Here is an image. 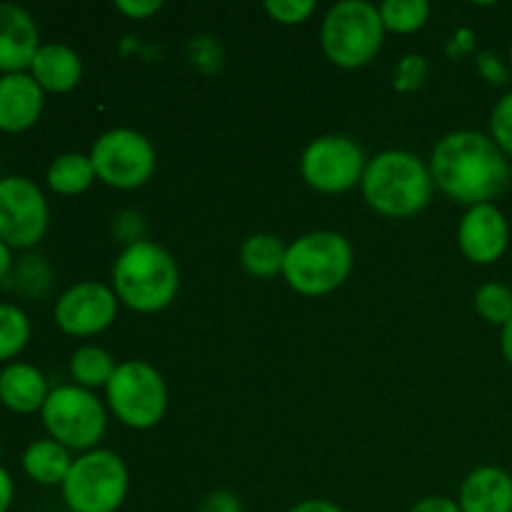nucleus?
<instances>
[{"label":"nucleus","mask_w":512,"mask_h":512,"mask_svg":"<svg viewBox=\"0 0 512 512\" xmlns=\"http://www.w3.org/2000/svg\"><path fill=\"white\" fill-rule=\"evenodd\" d=\"M430 175L448 198L473 208L503 195L510 185L512 170L508 155L490 135L455 130L435 145Z\"/></svg>","instance_id":"obj_1"},{"label":"nucleus","mask_w":512,"mask_h":512,"mask_svg":"<svg viewBox=\"0 0 512 512\" xmlns=\"http://www.w3.org/2000/svg\"><path fill=\"white\" fill-rule=\"evenodd\" d=\"M430 168L408 150H385L368 160L363 173V198L385 218H413L433 198Z\"/></svg>","instance_id":"obj_2"},{"label":"nucleus","mask_w":512,"mask_h":512,"mask_svg":"<svg viewBox=\"0 0 512 512\" xmlns=\"http://www.w3.org/2000/svg\"><path fill=\"white\" fill-rule=\"evenodd\" d=\"M180 270L173 255L150 240H133L113 265V290L135 313H160L175 300Z\"/></svg>","instance_id":"obj_3"},{"label":"nucleus","mask_w":512,"mask_h":512,"mask_svg":"<svg viewBox=\"0 0 512 512\" xmlns=\"http://www.w3.org/2000/svg\"><path fill=\"white\" fill-rule=\"evenodd\" d=\"M353 270V245L333 230H313L288 245L283 278L305 298L338 290Z\"/></svg>","instance_id":"obj_4"},{"label":"nucleus","mask_w":512,"mask_h":512,"mask_svg":"<svg viewBox=\"0 0 512 512\" xmlns=\"http://www.w3.org/2000/svg\"><path fill=\"white\" fill-rule=\"evenodd\" d=\"M385 25L378 5L368 0H343L325 13L320 45L338 68L355 70L368 65L383 48Z\"/></svg>","instance_id":"obj_5"},{"label":"nucleus","mask_w":512,"mask_h":512,"mask_svg":"<svg viewBox=\"0 0 512 512\" xmlns=\"http://www.w3.org/2000/svg\"><path fill=\"white\" fill-rule=\"evenodd\" d=\"M130 473L113 450L95 448L73 460L63 483L70 512H115L128 498Z\"/></svg>","instance_id":"obj_6"},{"label":"nucleus","mask_w":512,"mask_h":512,"mask_svg":"<svg viewBox=\"0 0 512 512\" xmlns=\"http://www.w3.org/2000/svg\"><path fill=\"white\" fill-rule=\"evenodd\" d=\"M110 410L133 430H150L168 410V385L158 368L145 360H125L105 388Z\"/></svg>","instance_id":"obj_7"},{"label":"nucleus","mask_w":512,"mask_h":512,"mask_svg":"<svg viewBox=\"0 0 512 512\" xmlns=\"http://www.w3.org/2000/svg\"><path fill=\"white\" fill-rule=\"evenodd\" d=\"M40 415L50 438L68 450H95L108 428L103 403L80 385H60L50 390Z\"/></svg>","instance_id":"obj_8"},{"label":"nucleus","mask_w":512,"mask_h":512,"mask_svg":"<svg viewBox=\"0 0 512 512\" xmlns=\"http://www.w3.org/2000/svg\"><path fill=\"white\" fill-rule=\"evenodd\" d=\"M90 160H93L95 175L105 185L118 190H135L153 178L158 155L143 133L130 128H113L95 140Z\"/></svg>","instance_id":"obj_9"},{"label":"nucleus","mask_w":512,"mask_h":512,"mask_svg":"<svg viewBox=\"0 0 512 512\" xmlns=\"http://www.w3.org/2000/svg\"><path fill=\"white\" fill-rule=\"evenodd\" d=\"M365 153L348 135H320L300 158V173L313 190L325 195L348 193L363 183Z\"/></svg>","instance_id":"obj_10"},{"label":"nucleus","mask_w":512,"mask_h":512,"mask_svg":"<svg viewBox=\"0 0 512 512\" xmlns=\"http://www.w3.org/2000/svg\"><path fill=\"white\" fill-rule=\"evenodd\" d=\"M48 200L23 175L0 178V240L10 248H30L48 230Z\"/></svg>","instance_id":"obj_11"},{"label":"nucleus","mask_w":512,"mask_h":512,"mask_svg":"<svg viewBox=\"0 0 512 512\" xmlns=\"http://www.w3.org/2000/svg\"><path fill=\"white\" fill-rule=\"evenodd\" d=\"M118 295L113 288L95 280L70 285L55 303V323L63 333L75 335V338H90L110 325L118 318Z\"/></svg>","instance_id":"obj_12"},{"label":"nucleus","mask_w":512,"mask_h":512,"mask_svg":"<svg viewBox=\"0 0 512 512\" xmlns=\"http://www.w3.org/2000/svg\"><path fill=\"white\" fill-rule=\"evenodd\" d=\"M460 253L475 265H493L510 245V225L493 203L473 205L458 225Z\"/></svg>","instance_id":"obj_13"},{"label":"nucleus","mask_w":512,"mask_h":512,"mask_svg":"<svg viewBox=\"0 0 512 512\" xmlns=\"http://www.w3.org/2000/svg\"><path fill=\"white\" fill-rule=\"evenodd\" d=\"M40 48L38 25L33 15L15 3H0V70L23 73Z\"/></svg>","instance_id":"obj_14"},{"label":"nucleus","mask_w":512,"mask_h":512,"mask_svg":"<svg viewBox=\"0 0 512 512\" xmlns=\"http://www.w3.org/2000/svg\"><path fill=\"white\" fill-rule=\"evenodd\" d=\"M43 88L28 73H5L0 78V130L20 133L40 118Z\"/></svg>","instance_id":"obj_15"},{"label":"nucleus","mask_w":512,"mask_h":512,"mask_svg":"<svg viewBox=\"0 0 512 512\" xmlns=\"http://www.w3.org/2000/svg\"><path fill=\"white\" fill-rule=\"evenodd\" d=\"M458 505L463 512H512V475L495 465L473 470L460 485Z\"/></svg>","instance_id":"obj_16"},{"label":"nucleus","mask_w":512,"mask_h":512,"mask_svg":"<svg viewBox=\"0 0 512 512\" xmlns=\"http://www.w3.org/2000/svg\"><path fill=\"white\" fill-rule=\"evenodd\" d=\"M30 75L48 93H68L83 78V60L70 45L45 43L30 63Z\"/></svg>","instance_id":"obj_17"},{"label":"nucleus","mask_w":512,"mask_h":512,"mask_svg":"<svg viewBox=\"0 0 512 512\" xmlns=\"http://www.w3.org/2000/svg\"><path fill=\"white\" fill-rule=\"evenodd\" d=\"M48 380L35 365L10 363L0 373V400L15 413H35L43 410L48 400Z\"/></svg>","instance_id":"obj_18"},{"label":"nucleus","mask_w":512,"mask_h":512,"mask_svg":"<svg viewBox=\"0 0 512 512\" xmlns=\"http://www.w3.org/2000/svg\"><path fill=\"white\" fill-rule=\"evenodd\" d=\"M70 465H73L70 450L53 438L35 440L23 453L25 473L40 485H63L70 473Z\"/></svg>","instance_id":"obj_19"},{"label":"nucleus","mask_w":512,"mask_h":512,"mask_svg":"<svg viewBox=\"0 0 512 512\" xmlns=\"http://www.w3.org/2000/svg\"><path fill=\"white\" fill-rule=\"evenodd\" d=\"M285 255H288V245L270 233H255L240 248V263H243L245 273L253 278H275L283 273Z\"/></svg>","instance_id":"obj_20"},{"label":"nucleus","mask_w":512,"mask_h":512,"mask_svg":"<svg viewBox=\"0 0 512 512\" xmlns=\"http://www.w3.org/2000/svg\"><path fill=\"white\" fill-rule=\"evenodd\" d=\"M98 178L90 155L83 153H63L50 163L48 185L60 195H78L93 185Z\"/></svg>","instance_id":"obj_21"},{"label":"nucleus","mask_w":512,"mask_h":512,"mask_svg":"<svg viewBox=\"0 0 512 512\" xmlns=\"http://www.w3.org/2000/svg\"><path fill=\"white\" fill-rule=\"evenodd\" d=\"M115 370H118V363L113 355L98 345H83L70 358V375H73L75 385L85 390L108 388Z\"/></svg>","instance_id":"obj_22"},{"label":"nucleus","mask_w":512,"mask_h":512,"mask_svg":"<svg viewBox=\"0 0 512 512\" xmlns=\"http://www.w3.org/2000/svg\"><path fill=\"white\" fill-rule=\"evenodd\" d=\"M378 10L385 30L400 35L415 33L430 18V3L425 0H385Z\"/></svg>","instance_id":"obj_23"},{"label":"nucleus","mask_w":512,"mask_h":512,"mask_svg":"<svg viewBox=\"0 0 512 512\" xmlns=\"http://www.w3.org/2000/svg\"><path fill=\"white\" fill-rule=\"evenodd\" d=\"M30 340V320L18 305L0 303V360L18 355Z\"/></svg>","instance_id":"obj_24"},{"label":"nucleus","mask_w":512,"mask_h":512,"mask_svg":"<svg viewBox=\"0 0 512 512\" xmlns=\"http://www.w3.org/2000/svg\"><path fill=\"white\" fill-rule=\"evenodd\" d=\"M475 310L490 325H505L512 320V290L503 283H485L475 293Z\"/></svg>","instance_id":"obj_25"},{"label":"nucleus","mask_w":512,"mask_h":512,"mask_svg":"<svg viewBox=\"0 0 512 512\" xmlns=\"http://www.w3.org/2000/svg\"><path fill=\"white\" fill-rule=\"evenodd\" d=\"M490 138L500 150L512 158V90L498 100L490 115Z\"/></svg>","instance_id":"obj_26"},{"label":"nucleus","mask_w":512,"mask_h":512,"mask_svg":"<svg viewBox=\"0 0 512 512\" xmlns=\"http://www.w3.org/2000/svg\"><path fill=\"white\" fill-rule=\"evenodd\" d=\"M425 80H428V63H425L423 55H405L398 68H395V88L400 93L423 88Z\"/></svg>","instance_id":"obj_27"},{"label":"nucleus","mask_w":512,"mask_h":512,"mask_svg":"<svg viewBox=\"0 0 512 512\" xmlns=\"http://www.w3.org/2000/svg\"><path fill=\"white\" fill-rule=\"evenodd\" d=\"M265 10L273 20L283 25H300L313 15V0H268Z\"/></svg>","instance_id":"obj_28"},{"label":"nucleus","mask_w":512,"mask_h":512,"mask_svg":"<svg viewBox=\"0 0 512 512\" xmlns=\"http://www.w3.org/2000/svg\"><path fill=\"white\" fill-rule=\"evenodd\" d=\"M478 73L488 80L490 85H503L508 80V65L495 55L493 50H480L478 53Z\"/></svg>","instance_id":"obj_29"},{"label":"nucleus","mask_w":512,"mask_h":512,"mask_svg":"<svg viewBox=\"0 0 512 512\" xmlns=\"http://www.w3.org/2000/svg\"><path fill=\"white\" fill-rule=\"evenodd\" d=\"M198 512H243V503L230 490H213L200 500Z\"/></svg>","instance_id":"obj_30"},{"label":"nucleus","mask_w":512,"mask_h":512,"mask_svg":"<svg viewBox=\"0 0 512 512\" xmlns=\"http://www.w3.org/2000/svg\"><path fill=\"white\" fill-rule=\"evenodd\" d=\"M115 8H118V13L128 15L133 20H148L150 15L163 8V3L160 0H118Z\"/></svg>","instance_id":"obj_31"},{"label":"nucleus","mask_w":512,"mask_h":512,"mask_svg":"<svg viewBox=\"0 0 512 512\" xmlns=\"http://www.w3.org/2000/svg\"><path fill=\"white\" fill-rule=\"evenodd\" d=\"M410 512H463V510H460L458 500L445 498V495H430V498L418 500V503L410 508Z\"/></svg>","instance_id":"obj_32"},{"label":"nucleus","mask_w":512,"mask_h":512,"mask_svg":"<svg viewBox=\"0 0 512 512\" xmlns=\"http://www.w3.org/2000/svg\"><path fill=\"white\" fill-rule=\"evenodd\" d=\"M13 493H15L13 478H10L8 470L0 465V512H8L10 503H13Z\"/></svg>","instance_id":"obj_33"},{"label":"nucleus","mask_w":512,"mask_h":512,"mask_svg":"<svg viewBox=\"0 0 512 512\" xmlns=\"http://www.w3.org/2000/svg\"><path fill=\"white\" fill-rule=\"evenodd\" d=\"M288 512H343V508H338L330 500H303V503L293 505Z\"/></svg>","instance_id":"obj_34"},{"label":"nucleus","mask_w":512,"mask_h":512,"mask_svg":"<svg viewBox=\"0 0 512 512\" xmlns=\"http://www.w3.org/2000/svg\"><path fill=\"white\" fill-rule=\"evenodd\" d=\"M500 350H503V358L508 360V365L512 368V320L503 328L500 333Z\"/></svg>","instance_id":"obj_35"},{"label":"nucleus","mask_w":512,"mask_h":512,"mask_svg":"<svg viewBox=\"0 0 512 512\" xmlns=\"http://www.w3.org/2000/svg\"><path fill=\"white\" fill-rule=\"evenodd\" d=\"M10 263H13V258H10V245L0 240V280H3L5 275H8Z\"/></svg>","instance_id":"obj_36"},{"label":"nucleus","mask_w":512,"mask_h":512,"mask_svg":"<svg viewBox=\"0 0 512 512\" xmlns=\"http://www.w3.org/2000/svg\"><path fill=\"white\" fill-rule=\"evenodd\" d=\"M510 68H512V43H510Z\"/></svg>","instance_id":"obj_37"}]
</instances>
